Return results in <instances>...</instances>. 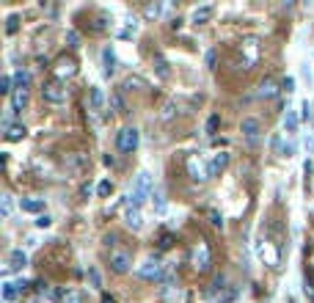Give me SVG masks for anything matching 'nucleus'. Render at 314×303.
<instances>
[{
    "label": "nucleus",
    "instance_id": "obj_1",
    "mask_svg": "<svg viewBox=\"0 0 314 303\" xmlns=\"http://www.w3.org/2000/svg\"><path fill=\"white\" fill-rule=\"evenodd\" d=\"M152 193H154L152 174H149V171H138V177H135V182H132V188H130V193H127L124 204L141 207V204L146 201V199H152Z\"/></svg>",
    "mask_w": 314,
    "mask_h": 303
},
{
    "label": "nucleus",
    "instance_id": "obj_2",
    "mask_svg": "<svg viewBox=\"0 0 314 303\" xmlns=\"http://www.w3.org/2000/svg\"><path fill=\"white\" fill-rule=\"evenodd\" d=\"M190 265H193L196 273H207L212 267V251H209L207 240H199L190 248Z\"/></svg>",
    "mask_w": 314,
    "mask_h": 303
},
{
    "label": "nucleus",
    "instance_id": "obj_3",
    "mask_svg": "<svg viewBox=\"0 0 314 303\" xmlns=\"http://www.w3.org/2000/svg\"><path fill=\"white\" fill-rule=\"evenodd\" d=\"M257 256L265 262L267 267H273V270L281 267V251H278L276 243H270L267 237H259V240H257Z\"/></svg>",
    "mask_w": 314,
    "mask_h": 303
},
{
    "label": "nucleus",
    "instance_id": "obj_4",
    "mask_svg": "<svg viewBox=\"0 0 314 303\" xmlns=\"http://www.w3.org/2000/svg\"><path fill=\"white\" fill-rule=\"evenodd\" d=\"M185 171H188V177L193 179V182H199V185H204L209 179V166L204 163V157H199V155H188Z\"/></svg>",
    "mask_w": 314,
    "mask_h": 303
},
{
    "label": "nucleus",
    "instance_id": "obj_5",
    "mask_svg": "<svg viewBox=\"0 0 314 303\" xmlns=\"http://www.w3.org/2000/svg\"><path fill=\"white\" fill-rule=\"evenodd\" d=\"M42 97H44V102H50V105H63L69 100L66 83H61V80H47V83L42 86Z\"/></svg>",
    "mask_w": 314,
    "mask_h": 303
},
{
    "label": "nucleus",
    "instance_id": "obj_6",
    "mask_svg": "<svg viewBox=\"0 0 314 303\" xmlns=\"http://www.w3.org/2000/svg\"><path fill=\"white\" fill-rule=\"evenodd\" d=\"M138 276L146 278V281H163V276H166V265H163L157 256H149V259L138 267Z\"/></svg>",
    "mask_w": 314,
    "mask_h": 303
},
{
    "label": "nucleus",
    "instance_id": "obj_7",
    "mask_svg": "<svg viewBox=\"0 0 314 303\" xmlns=\"http://www.w3.org/2000/svg\"><path fill=\"white\" fill-rule=\"evenodd\" d=\"M138 141H141V135H138L135 127H124L116 135V146H119V152H124V155H132L138 149Z\"/></svg>",
    "mask_w": 314,
    "mask_h": 303
},
{
    "label": "nucleus",
    "instance_id": "obj_8",
    "mask_svg": "<svg viewBox=\"0 0 314 303\" xmlns=\"http://www.w3.org/2000/svg\"><path fill=\"white\" fill-rule=\"evenodd\" d=\"M110 270L113 273H130L132 270V251H127V248H113L110 251Z\"/></svg>",
    "mask_w": 314,
    "mask_h": 303
},
{
    "label": "nucleus",
    "instance_id": "obj_9",
    "mask_svg": "<svg viewBox=\"0 0 314 303\" xmlns=\"http://www.w3.org/2000/svg\"><path fill=\"white\" fill-rule=\"evenodd\" d=\"M240 55H243V69H251L259 61V42L254 36L243 39L240 42Z\"/></svg>",
    "mask_w": 314,
    "mask_h": 303
},
{
    "label": "nucleus",
    "instance_id": "obj_10",
    "mask_svg": "<svg viewBox=\"0 0 314 303\" xmlns=\"http://www.w3.org/2000/svg\"><path fill=\"white\" fill-rule=\"evenodd\" d=\"M243 138H246V143L251 149H257L259 146V138H262V124H259V119H243Z\"/></svg>",
    "mask_w": 314,
    "mask_h": 303
},
{
    "label": "nucleus",
    "instance_id": "obj_11",
    "mask_svg": "<svg viewBox=\"0 0 314 303\" xmlns=\"http://www.w3.org/2000/svg\"><path fill=\"white\" fill-rule=\"evenodd\" d=\"M52 74H55V80H69V78H74L77 74V63H74V58H58L55 61V66H52Z\"/></svg>",
    "mask_w": 314,
    "mask_h": 303
},
{
    "label": "nucleus",
    "instance_id": "obj_12",
    "mask_svg": "<svg viewBox=\"0 0 314 303\" xmlns=\"http://www.w3.org/2000/svg\"><path fill=\"white\" fill-rule=\"evenodd\" d=\"M63 166H66V171L72 174V177H80L83 171H89V157L80 155V152H74V155H66Z\"/></svg>",
    "mask_w": 314,
    "mask_h": 303
},
{
    "label": "nucleus",
    "instance_id": "obj_13",
    "mask_svg": "<svg viewBox=\"0 0 314 303\" xmlns=\"http://www.w3.org/2000/svg\"><path fill=\"white\" fill-rule=\"evenodd\" d=\"M105 108H108L105 91L94 86V89H91V94H89V113H91V116H102V113H105Z\"/></svg>",
    "mask_w": 314,
    "mask_h": 303
},
{
    "label": "nucleus",
    "instance_id": "obj_14",
    "mask_svg": "<svg viewBox=\"0 0 314 303\" xmlns=\"http://www.w3.org/2000/svg\"><path fill=\"white\" fill-rule=\"evenodd\" d=\"M124 223L130 226L132 232H141V229H143V215H141V207L124 204Z\"/></svg>",
    "mask_w": 314,
    "mask_h": 303
},
{
    "label": "nucleus",
    "instance_id": "obj_15",
    "mask_svg": "<svg viewBox=\"0 0 314 303\" xmlns=\"http://www.w3.org/2000/svg\"><path fill=\"white\" fill-rule=\"evenodd\" d=\"M25 265H28V254L22 251V248H20V251H11V256H9V265L3 267V276H9V273H20Z\"/></svg>",
    "mask_w": 314,
    "mask_h": 303
},
{
    "label": "nucleus",
    "instance_id": "obj_16",
    "mask_svg": "<svg viewBox=\"0 0 314 303\" xmlns=\"http://www.w3.org/2000/svg\"><path fill=\"white\" fill-rule=\"evenodd\" d=\"M281 94V89H278V80L276 78H265L259 86V97L262 100H276V97Z\"/></svg>",
    "mask_w": 314,
    "mask_h": 303
},
{
    "label": "nucleus",
    "instance_id": "obj_17",
    "mask_svg": "<svg viewBox=\"0 0 314 303\" xmlns=\"http://www.w3.org/2000/svg\"><path fill=\"white\" fill-rule=\"evenodd\" d=\"M28 102H31V91L28 89H14V94H11V110L20 113V110L28 108Z\"/></svg>",
    "mask_w": 314,
    "mask_h": 303
},
{
    "label": "nucleus",
    "instance_id": "obj_18",
    "mask_svg": "<svg viewBox=\"0 0 314 303\" xmlns=\"http://www.w3.org/2000/svg\"><path fill=\"white\" fill-rule=\"evenodd\" d=\"M212 14H215L212 6H196L193 14H190V22H193V25H207V22L212 20Z\"/></svg>",
    "mask_w": 314,
    "mask_h": 303
},
{
    "label": "nucleus",
    "instance_id": "obj_19",
    "mask_svg": "<svg viewBox=\"0 0 314 303\" xmlns=\"http://www.w3.org/2000/svg\"><path fill=\"white\" fill-rule=\"evenodd\" d=\"M273 152H276L278 157H292L295 155V143H284L281 132H276V135H273Z\"/></svg>",
    "mask_w": 314,
    "mask_h": 303
},
{
    "label": "nucleus",
    "instance_id": "obj_20",
    "mask_svg": "<svg viewBox=\"0 0 314 303\" xmlns=\"http://www.w3.org/2000/svg\"><path fill=\"white\" fill-rule=\"evenodd\" d=\"M226 166H229V155L226 152L212 155V160H209V177H218L220 171H226Z\"/></svg>",
    "mask_w": 314,
    "mask_h": 303
},
{
    "label": "nucleus",
    "instance_id": "obj_21",
    "mask_svg": "<svg viewBox=\"0 0 314 303\" xmlns=\"http://www.w3.org/2000/svg\"><path fill=\"white\" fill-rule=\"evenodd\" d=\"M58 303H86V298H83V292H77V289L63 287V289H58Z\"/></svg>",
    "mask_w": 314,
    "mask_h": 303
},
{
    "label": "nucleus",
    "instance_id": "obj_22",
    "mask_svg": "<svg viewBox=\"0 0 314 303\" xmlns=\"http://www.w3.org/2000/svg\"><path fill=\"white\" fill-rule=\"evenodd\" d=\"M28 135V130H25V124H11L9 130H3V138L9 143H14V141H22V138Z\"/></svg>",
    "mask_w": 314,
    "mask_h": 303
},
{
    "label": "nucleus",
    "instance_id": "obj_23",
    "mask_svg": "<svg viewBox=\"0 0 314 303\" xmlns=\"http://www.w3.org/2000/svg\"><path fill=\"white\" fill-rule=\"evenodd\" d=\"M166 190L160 188V185H154V193H152V207H154V212L160 215V212H166Z\"/></svg>",
    "mask_w": 314,
    "mask_h": 303
},
{
    "label": "nucleus",
    "instance_id": "obj_24",
    "mask_svg": "<svg viewBox=\"0 0 314 303\" xmlns=\"http://www.w3.org/2000/svg\"><path fill=\"white\" fill-rule=\"evenodd\" d=\"M20 287H17V281H3V303H14L20 298Z\"/></svg>",
    "mask_w": 314,
    "mask_h": 303
},
{
    "label": "nucleus",
    "instance_id": "obj_25",
    "mask_svg": "<svg viewBox=\"0 0 314 303\" xmlns=\"http://www.w3.org/2000/svg\"><path fill=\"white\" fill-rule=\"evenodd\" d=\"M102 63H105V78H110V74L116 72V52L110 47L102 50Z\"/></svg>",
    "mask_w": 314,
    "mask_h": 303
},
{
    "label": "nucleus",
    "instance_id": "obj_26",
    "mask_svg": "<svg viewBox=\"0 0 314 303\" xmlns=\"http://www.w3.org/2000/svg\"><path fill=\"white\" fill-rule=\"evenodd\" d=\"M168 9H171V6L146 3V6H143V17H146V20H160V14H163V11H168Z\"/></svg>",
    "mask_w": 314,
    "mask_h": 303
},
{
    "label": "nucleus",
    "instance_id": "obj_27",
    "mask_svg": "<svg viewBox=\"0 0 314 303\" xmlns=\"http://www.w3.org/2000/svg\"><path fill=\"white\" fill-rule=\"evenodd\" d=\"M284 130H287V135H295V132H298V113H295L292 108H287V116H284Z\"/></svg>",
    "mask_w": 314,
    "mask_h": 303
},
{
    "label": "nucleus",
    "instance_id": "obj_28",
    "mask_svg": "<svg viewBox=\"0 0 314 303\" xmlns=\"http://www.w3.org/2000/svg\"><path fill=\"white\" fill-rule=\"evenodd\" d=\"M20 207H22V212H42V209H44V201H42V199H22Z\"/></svg>",
    "mask_w": 314,
    "mask_h": 303
},
{
    "label": "nucleus",
    "instance_id": "obj_29",
    "mask_svg": "<svg viewBox=\"0 0 314 303\" xmlns=\"http://www.w3.org/2000/svg\"><path fill=\"white\" fill-rule=\"evenodd\" d=\"M11 212H14V196L3 193V199H0V215H3V218H11Z\"/></svg>",
    "mask_w": 314,
    "mask_h": 303
},
{
    "label": "nucleus",
    "instance_id": "obj_30",
    "mask_svg": "<svg viewBox=\"0 0 314 303\" xmlns=\"http://www.w3.org/2000/svg\"><path fill=\"white\" fill-rule=\"evenodd\" d=\"M154 66H157V74H160L163 80H166L168 74H171V69H168V61H166V58L160 55V52H157V55H154Z\"/></svg>",
    "mask_w": 314,
    "mask_h": 303
},
{
    "label": "nucleus",
    "instance_id": "obj_31",
    "mask_svg": "<svg viewBox=\"0 0 314 303\" xmlns=\"http://www.w3.org/2000/svg\"><path fill=\"white\" fill-rule=\"evenodd\" d=\"M234 298H237V287H226L223 292L218 295V303H231Z\"/></svg>",
    "mask_w": 314,
    "mask_h": 303
},
{
    "label": "nucleus",
    "instance_id": "obj_32",
    "mask_svg": "<svg viewBox=\"0 0 314 303\" xmlns=\"http://www.w3.org/2000/svg\"><path fill=\"white\" fill-rule=\"evenodd\" d=\"M89 281H91V287H94V289H102V276H100L97 267H89Z\"/></svg>",
    "mask_w": 314,
    "mask_h": 303
},
{
    "label": "nucleus",
    "instance_id": "obj_33",
    "mask_svg": "<svg viewBox=\"0 0 314 303\" xmlns=\"http://www.w3.org/2000/svg\"><path fill=\"white\" fill-rule=\"evenodd\" d=\"M207 218H209V223H212L215 229H223V215H220L218 209H209V212H207Z\"/></svg>",
    "mask_w": 314,
    "mask_h": 303
},
{
    "label": "nucleus",
    "instance_id": "obj_34",
    "mask_svg": "<svg viewBox=\"0 0 314 303\" xmlns=\"http://www.w3.org/2000/svg\"><path fill=\"white\" fill-rule=\"evenodd\" d=\"M14 83H17V89H28V83H31V74L20 69V72L14 74Z\"/></svg>",
    "mask_w": 314,
    "mask_h": 303
},
{
    "label": "nucleus",
    "instance_id": "obj_35",
    "mask_svg": "<svg viewBox=\"0 0 314 303\" xmlns=\"http://www.w3.org/2000/svg\"><path fill=\"white\" fill-rule=\"evenodd\" d=\"M66 44H69V47H80V33L77 31H74V28H69V31H66Z\"/></svg>",
    "mask_w": 314,
    "mask_h": 303
},
{
    "label": "nucleus",
    "instance_id": "obj_36",
    "mask_svg": "<svg viewBox=\"0 0 314 303\" xmlns=\"http://www.w3.org/2000/svg\"><path fill=\"white\" fill-rule=\"evenodd\" d=\"M110 105L116 108V113H127V108H124V100H121V94H110Z\"/></svg>",
    "mask_w": 314,
    "mask_h": 303
},
{
    "label": "nucleus",
    "instance_id": "obj_37",
    "mask_svg": "<svg viewBox=\"0 0 314 303\" xmlns=\"http://www.w3.org/2000/svg\"><path fill=\"white\" fill-rule=\"evenodd\" d=\"M303 292H306V298L314 303V281H311V276L303 278Z\"/></svg>",
    "mask_w": 314,
    "mask_h": 303
},
{
    "label": "nucleus",
    "instance_id": "obj_38",
    "mask_svg": "<svg viewBox=\"0 0 314 303\" xmlns=\"http://www.w3.org/2000/svg\"><path fill=\"white\" fill-rule=\"evenodd\" d=\"M218 124H220V116H209V119H207V135H215Z\"/></svg>",
    "mask_w": 314,
    "mask_h": 303
},
{
    "label": "nucleus",
    "instance_id": "obj_39",
    "mask_svg": "<svg viewBox=\"0 0 314 303\" xmlns=\"http://www.w3.org/2000/svg\"><path fill=\"white\" fill-rule=\"evenodd\" d=\"M110 190H113V185H110V179H102V182H100V188H97V193H100L102 199H105V196H110Z\"/></svg>",
    "mask_w": 314,
    "mask_h": 303
},
{
    "label": "nucleus",
    "instance_id": "obj_40",
    "mask_svg": "<svg viewBox=\"0 0 314 303\" xmlns=\"http://www.w3.org/2000/svg\"><path fill=\"white\" fill-rule=\"evenodd\" d=\"M0 91H3V94H14V89H11V78H9V74H3V78H0Z\"/></svg>",
    "mask_w": 314,
    "mask_h": 303
},
{
    "label": "nucleus",
    "instance_id": "obj_41",
    "mask_svg": "<svg viewBox=\"0 0 314 303\" xmlns=\"http://www.w3.org/2000/svg\"><path fill=\"white\" fill-rule=\"evenodd\" d=\"M50 223H52V218H50L47 212H44V215H39V218H36V226H39V229H47Z\"/></svg>",
    "mask_w": 314,
    "mask_h": 303
},
{
    "label": "nucleus",
    "instance_id": "obj_42",
    "mask_svg": "<svg viewBox=\"0 0 314 303\" xmlns=\"http://www.w3.org/2000/svg\"><path fill=\"white\" fill-rule=\"evenodd\" d=\"M281 91H287V94H292V91H295V80H292V78H287V80H284V83H281Z\"/></svg>",
    "mask_w": 314,
    "mask_h": 303
},
{
    "label": "nucleus",
    "instance_id": "obj_43",
    "mask_svg": "<svg viewBox=\"0 0 314 303\" xmlns=\"http://www.w3.org/2000/svg\"><path fill=\"white\" fill-rule=\"evenodd\" d=\"M17 31V17H9V22H6V33H14Z\"/></svg>",
    "mask_w": 314,
    "mask_h": 303
},
{
    "label": "nucleus",
    "instance_id": "obj_44",
    "mask_svg": "<svg viewBox=\"0 0 314 303\" xmlns=\"http://www.w3.org/2000/svg\"><path fill=\"white\" fill-rule=\"evenodd\" d=\"M116 240H119L116 235H108V237H105V246H108V248H116Z\"/></svg>",
    "mask_w": 314,
    "mask_h": 303
},
{
    "label": "nucleus",
    "instance_id": "obj_45",
    "mask_svg": "<svg viewBox=\"0 0 314 303\" xmlns=\"http://www.w3.org/2000/svg\"><path fill=\"white\" fill-rule=\"evenodd\" d=\"M171 240H174L171 235H163V237H160V248H168V246H171Z\"/></svg>",
    "mask_w": 314,
    "mask_h": 303
},
{
    "label": "nucleus",
    "instance_id": "obj_46",
    "mask_svg": "<svg viewBox=\"0 0 314 303\" xmlns=\"http://www.w3.org/2000/svg\"><path fill=\"white\" fill-rule=\"evenodd\" d=\"M207 66H209V69H215V50H209V52H207Z\"/></svg>",
    "mask_w": 314,
    "mask_h": 303
},
{
    "label": "nucleus",
    "instance_id": "obj_47",
    "mask_svg": "<svg viewBox=\"0 0 314 303\" xmlns=\"http://www.w3.org/2000/svg\"><path fill=\"white\" fill-rule=\"evenodd\" d=\"M132 86H135V89H141L143 83H141V80H132V78H130V80H127V83H124V89H132Z\"/></svg>",
    "mask_w": 314,
    "mask_h": 303
},
{
    "label": "nucleus",
    "instance_id": "obj_48",
    "mask_svg": "<svg viewBox=\"0 0 314 303\" xmlns=\"http://www.w3.org/2000/svg\"><path fill=\"white\" fill-rule=\"evenodd\" d=\"M17 287H20V292H25V289H28V281H25V278H20V281H17Z\"/></svg>",
    "mask_w": 314,
    "mask_h": 303
},
{
    "label": "nucleus",
    "instance_id": "obj_49",
    "mask_svg": "<svg viewBox=\"0 0 314 303\" xmlns=\"http://www.w3.org/2000/svg\"><path fill=\"white\" fill-rule=\"evenodd\" d=\"M102 303H116V300L110 298V295H105V298H102Z\"/></svg>",
    "mask_w": 314,
    "mask_h": 303
}]
</instances>
